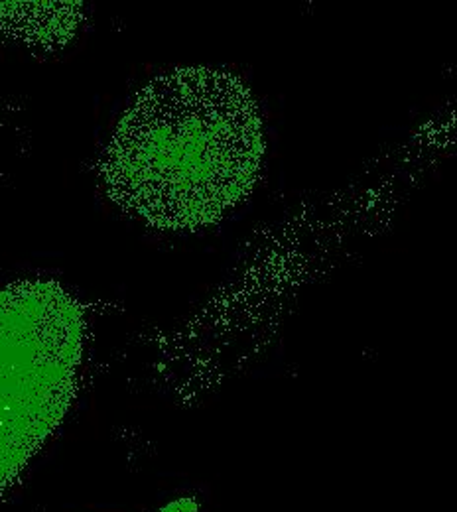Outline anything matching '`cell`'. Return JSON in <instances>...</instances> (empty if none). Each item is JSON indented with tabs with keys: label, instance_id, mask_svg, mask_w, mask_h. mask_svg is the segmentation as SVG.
<instances>
[{
	"label": "cell",
	"instance_id": "1",
	"mask_svg": "<svg viewBox=\"0 0 457 512\" xmlns=\"http://www.w3.org/2000/svg\"><path fill=\"white\" fill-rule=\"evenodd\" d=\"M257 101L233 73L184 67L156 77L121 117L101 174L109 195L158 229L221 221L257 184Z\"/></svg>",
	"mask_w": 457,
	"mask_h": 512
},
{
	"label": "cell",
	"instance_id": "2",
	"mask_svg": "<svg viewBox=\"0 0 457 512\" xmlns=\"http://www.w3.org/2000/svg\"><path fill=\"white\" fill-rule=\"evenodd\" d=\"M83 343V310L60 284L0 288V495L66 418Z\"/></svg>",
	"mask_w": 457,
	"mask_h": 512
},
{
	"label": "cell",
	"instance_id": "3",
	"mask_svg": "<svg viewBox=\"0 0 457 512\" xmlns=\"http://www.w3.org/2000/svg\"><path fill=\"white\" fill-rule=\"evenodd\" d=\"M197 503L192 499H178V501H172L170 505H166L164 509H160L158 512H197Z\"/></svg>",
	"mask_w": 457,
	"mask_h": 512
}]
</instances>
